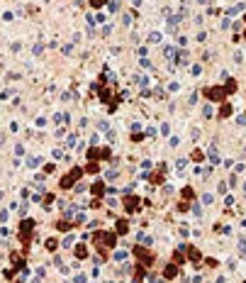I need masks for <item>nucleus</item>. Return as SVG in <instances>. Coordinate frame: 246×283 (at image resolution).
I'll list each match as a JSON object with an SVG mask.
<instances>
[{"label":"nucleus","mask_w":246,"mask_h":283,"mask_svg":"<svg viewBox=\"0 0 246 283\" xmlns=\"http://www.w3.org/2000/svg\"><path fill=\"white\" fill-rule=\"evenodd\" d=\"M117 8H120V5H117V3H107V10H110V12H115V10H117Z\"/></svg>","instance_id":"45"},{"label":"nucleus","mask_w":246,"mask_h":283,"mask_svg":"<svg viewBox=\"0 0 246 283\" xmlns=\"http://www.w3.org/2000/svg\"><path fill=\"white\" fill-rule=\"evenodd\" d=\"M105 178H107V181H115V178H117V168H110V171L105 173Z\"/></svg>","instance_id":"24"},{"label":"nucleus","mask_w":246,"mask_h":283,"mask_svg":"<svg viewBox=\"0 0 246 283\" xmlns=\"http://www.w3.org/2000/svg\"><path fill=\"white\" fill-rule=\"evenodd\" d=\"M39 164H42V159H39V156H29V159H27V166H29V168H37Z\"/></svg>","instance_id":"18"},{"label":"nucleus","mask_w":246,"mask_h":283,"mask_svg":"<svg viewBox=\"0 0 246 283\" xmlns=\"http://www.w3.org/2000/svg\"><path fill=\"white\" fill-rule=\"evenodd\" d=\"M207 95H210V100H224V98H227V88L215 86V88H210V90H207Z\"/></svg>","instance_id":"4"},{"label":"nucleus","mask_w":246,"mask_h":283,"mask_svg":"<svg viewBox=\"0 0 246 283\" xmlns=\"http://www.w3.org/2000/svg\"><path fill=\"white\" fill-rule=\"evenodd\" d=\"M159 42H161V34L159 32H151L149 34V44H159Z\"/></svg>","instance_id":"20"},{"label":"nucleus","mask_w":246,"mask_h":283,"mask_svg":"<svg viewBox=\"0 0 246 283\" xmlns=\"http://www.w3.org/2000/svg\"><path fill=\"white\" fill-rule=\"evenodd\" d=\"M124 207H127V212H134L137 207H139V200L129 195V198H124Z\"/></svg>","instance_id":"7"},{"label":"nucleus","mask_w":246,"mask_h":283,"mask_svg":"<svg viewBox=\"0 0 246 283\" xmlns=\"http://www.w3.org/2000/svg\"><path fill=\"white\" fill-rule=\"evenodd\" d=\"M210 161H212V164H219V161H222L219 154H217V146H210Z\"/></svg>","instance_id":"13"},{"label":"nucleus","mask_w":246,"mask_h":283,"mask_svg":"<svg viewBox=\"0 0 246 283\" xmlns=\"http://www.w3.org/2000/svg\"><path fill=\"white\" fill-rule=\"evenodd\" d=\"M139 129H141V122H132V132H134V134H137Z\"/></svg>","instance_id":"36"},{"label":"nucleus","mask_w":246,"mask_h":283,"mask_svg":"<svg viewBox=\"0 0 246 283\" xmlns=\"http://www.w3.org/2000/svg\"><path fill=\"white\" fill-rule=\"evenodd\" d=\"M183 198H193V188H183Z\"/></svg>","instance_id":"33"},{"label":"nucleus","mask_w":246,"mask_h":283,"mask_svg":"<svg viewBox=\"0 0 246 283\" xmlns=\"http://www.w3.org/2000/svg\"><path fill=\"white\" fill-rule=\"evenodd\" d=\"M124 259H127V251H124V249L115 251V261H124Z\"/></svg>","instance_id":"25"},{"label":"nucleus","mask_w":246,"mask_h":283,"mask_svg":"<svg viewBox=\"0 0 246 283\" xmlns=\"http://www.w3.org/2000/svg\"><path fill=\"white\" fill-rule=\"evenodd\" d=\"M224 88H227V93H234V90H236V81H227Z\"/></svg>","instance_id":"26"},{"label":"nucleus","mask_w":246,"mask_h":283,"mask_svg":"<svg viewBox=\"0 0 246 283\" xmlns=\"http://www.w3.org/2000/svg\"><path fill=\"white\" fill-rule=\"evenodd\" d=\"M73 251H76V259H85V256H88V249L83 247V244H78V247H76Z\"/></svg>","instance_id":"10"},{"label":"nucleus","mask_w":246,"mask_h":283,"mask_svg":"<svg viewBox=\"0 0 246 283\" xmlns=\"http://www.w3.org/2000/svg\"><path fill=\"white\" fill-rule=\"evenodd\" d=\"M81 176H83V168H78V166H76L68 176H64V178H61V188H71V185H73V181H76V178H81Z\"/></svg>","instance_id":"1"},{"label":"nucleus","mask_w":246,"mask_h":283,"mask_svg":"<svg viewBox=\"0 0 246 283\" xmlns=\"http://www.w3.org/2000/svg\"><path fill=\"white\" fill-rule=\"evenodd\" d=\"M54 159H64V152H61V149H54Z\"/></svg>","instance_id":"44"},{"label":"nucleus","mask_w":246,"mask_h":283,"mask_svg":"<svg viewBox=\"0 0 246 283\" xmlns=\"http://www.w3.org/2000/svg\"><path fill=\"white\" fill-rule=\"evenodd\" d=\"M178 144H180V137H178V134H176V137H171V146H178Z\"/></svg>","instance_id":"41"},{"label":"nucleus","mask_w":246,"mask_h":283,"mask_svg":"<svg viewBox=\"0 0 246 283\" xmlns=\"http://www.w3.org/2000/svg\"><path fill=\"white\" fill-rule=\"evenodd\" d=\"M202 112H205V117H212V107H210V105H205V110H202Z\"/></svg>","instance_id":"40"},{"label":"nucleus","mask_w":246,"mask_h":283,"mask_svg":"<svg viewBox=\"0 0 246 283\" xmlns=\"http://www.w3.org/2000/svg\"><path fill=\"white\" fill-rule=\"evenodd\" d=\"M149 283H159V278L156 276H149Z\"/></svg>","instance_id":"50"},{"label":"nucleus","mask_w":246,"mask_h":283,"mask_svg":"<svg viewBox=\"0 0 246 283\" xmlns=\"http://www.w3.org/2000/svg\"><path fill=\"white\" fill-rule=\"evenodd\" d=\"M134 254H137V256L141 259V266H149V263L154 261V256H151V254H149V251H146L144 247H137V249H134Z\"/></svg>","instance_id":"5"},{"label":"nucleus","mask_w":246,"mask_h":283,"mask_svg":"<svg viewBox=\"0 0 246 283\" xmlns=\"http://www.w3.org/2000/svg\"><path fill=\"white\" fill-rule=\"evenodd\" d=\"M202 203H205V205H210V203H215V198H212L210 193H205V195H202Z\"/></svg>","instance_id":"29"},{"label":"nucleus","mask_w":246,"mask_h":283,"mask_svg":"<svg viewBox=\"0 0 246 283\" xmlns=\"http://www.w3.org/2000/svg\"><path fill=\"white\" fill-rule=\"evenodd\" d=\"M134 81H137V86H139V88H146V86H149V78H146V76H141V73H137V78H134Z\"/></svg>","instance_id":"15"},{"label":"nucleus","mask_w":246,"mask_h":283,"mask_svg":"<svg viewBox=\"0 0 246 283\" xmlns=\"http://www.w3.org/2000/svg\"><path fill=\"white\" fill-rule=\"evenodd\" d=\"M76 142H78V139H76V137L71 134V137H68V142H66V146H76Z\"/></svg>","instance_id":"38"},{"label":"nucleus","mask_w":246,"mask_h":283,"mask_svg":"<svg viewBox=\"0 0 246 283\" xmlns=\"http://www.w3.org/2000/svg\"><path fill=\"white\" fill-rule=\"evenodd\" d=\"M127 230H129V224H127L124 220H117V232H120V234H127Z\"/></svg>","instance_id":"17"},{"label":"nucleus","mask_w":246,"mask_h":283,"mask_svg":"<svg viewBox=\"0 0 246 283\" xmlns=\"http://www.w3.org/2000/svg\"><path fill=\"white\" fill-rule=\"evenodd\" d=\"M176 273H178V269H176V263H168V266H166V271H163V276H166V278H173Z\"/></svg>","instance_id":"9"},{"label":"nucleus","mask_w":246,"mask_h":283,"mask_svg":"<svg viewBox=\"0 0 246 283\" xmlns=\"http://www.w3.org/2000/svg\"><path fill=\"white\" fill-rule=\"evenodd\" d=\"M193 212H195V217H200V215H202V210H200V205H193Z\"/></svg>","instance_id":"47"},{"label":"nucleus","mask_w":246,"mask_h":283,"mask_svg":"<svg viewBox=\"0 0 246 283\" xmlns=\"http://www.w3.org/2000/svg\"><path fill=\"white\" fill-rule=\"evenodd\" d=\"M139 64H141V66H144V68H151V66H154V64H151V61H149V59H141V61H139Z\"/></svg>","instance_id":"37"},{"label":"nucleus","mask_w":246,"mask_h":283,"mask_svg":"<svg viewBox=\"0 0 246 283\" xmlns=\"http://www.w3.org/2000/svg\"><path fill=\"white\" fill-rule=\"evenodd\" d=\"M56 227H59V230H61V232H66V230H68V227H71V224H68V222H59V224H56Z\"/></svg>","instance_id":"35"},{"label":"nucleus","mask_w":246,"mask_h":283,"mask_svg":"<svg viewBox=\"0 0 246 283\" xmlns=\"http://www.w3.org/2000/svg\"><path fill=\"white\" fill-rule=\"evenodd\" d=\"M188 256H190V261H200V259H202L197 249H188Z\"/></svg>","instance_id":"19"},{"label":"nucleus","mask_w":246,"mask_h":283,"mask_svg":"<svg viewBox=\"0 0 246 283\" xmlns=\"http://www.w3.org/2000/svg\"><path fill=\"white\" fill-rule=\"evenodd\" d=\"M178 25H180V15H171V17H168V22H166V29L168 32H176Z\"/></svg>","instance_id":"6"},{"label":"nucleus","mask_w":246,"mask_h":283,"mask_svg":"<svg viewBox=\"0 0 246 283\" xmlns=\"http://www.w3.org/2000/svg\"><path fill=\"white\" fill-rule=\"evenodd\" d=\"M202 73V66H193V76H200Z\"/></svg>","instance_id":"46"},{"label":"nucleus","mask_w":246,"mask_h":283,"mask_svg":"<svg viewBox=\"0 0 246 283\" xmlns=\"http://www.w3.org/2000/svg\"><path fill=\"white\" fill-rule=\"evenodd\" d=\"M46 249H49V251L56 249V239H49V242H46Z\"/></svg>","instance_id":"32"},{"label":"nucleus","mask_w":246,"mask_h":283,"mask_svg":"<svg viewBox=\"0 0 246 283\" xmlns=\"http://www.w3.org/2000/svg\"><path fill=\"white\" fill-rule=\"evenodd\" d=\"M34 230V220H22L20 222V237L22 242H29V232Z\"/></svg>","instance_id":"3"},{"label":"nucleus","mask_w":246,"mask_h":283,"mask_svg":"<svg viewBox=\"0 0 246 283\" xmlns=\"http://www.w3.org/2000/svg\"><path fill=\"white\" fill-rule=\"evenodd\" d=\"M176 168H178V171H183V168H185V159H180V161L176 164Z\"/></svg>","instance_id":"49"},{"label":"nucleus","mask_w":246,"mask_h":283,"mask_svg":"<svg viewBox=\"0 0 246 283\" xmlns=\"http://www.w3.org/2000/svg\"><path fill=\"white\" fill-rule=\"evenodd\" d=\"M90 5L95 8V10H100V8H102V0H90Z\"/></svg>","instance_id":"34"},{"label":"nucleus","mask_w":246,"mask_h":283,"mask_svg":"<svg viewBox=\"0 0 246 283\" xmlns=\"http://www.w3.org/2000/svg\"><path fill=\"white\" fill-rule=\"evenodd\" d=\"M98 156H102V152H100V149H98V146H93V149H90V152H88V159H90V161H95Z\"/></svg>","instance_id":"14"},{"label":"nucleus","mask_w":246,"mask_h":283,"mask_svg":"<svg viewBox=\"0 0 246 283\" xmlns=\"http://www.w3.org/2000/svg\"><path fill=\"white\" fill-rule=\"evenodd\" d=\"M73 222H85V215H83V212H78V215H76V220H73Z\"/></svg>","instance_id":"48"},{"label":"nucleus","mask_w":246,"mask_h":283,"mask_svg":"<svg viewBox=\"0 0 246 283\" xmlns=\"http://www.w3.org/2000/svg\"><path fill=\"white\" fill-rule=\"evenodd\" d=\"M85 171H88V173H95V171H98V164H95V161H90V164L85 166Z\"/></svg>","instance_id":"27"},{"label":"nucleus","mask_w":246,"mask_h":283,"mask_svg":"<svg viewBox=\"0 0 246 283\" xmlns=\"http://www.w3.org/2000/svg\"><path fill=\"white\" fill-rule=\"evenodd\" d=\"M98 129H102V132H110V125L102 120V122H98Z\"/></svg>","instance_id":"31"},{"label":"nucleus","mask_w":246,"mask_h":283,"mask_svg":"<svg viewBox=\"0 0 246 283\" xmlns=\"http://www.w3.org/2000/svg\"><path fill=\"white\" fill-rule=\"evenodd\" d=\"M229 115H232V105H229V103H224L222 110H219V117H229Z\"/></svg>","instance_id":"12"},{"label":"nucleus","mask_w":246,"mask_h":283,"mask_svg":"<svg viewBox=\"0 0 246 283\" xmlns=\"http://www.w3.org/2000/svg\"><path fill=\"white\" fill-rule=\"evenodd\" d=\"M137 239H139V242L144 244V247H151V242H154V239H151V237H146V234H139Z\"/></svg>","instance_id":"21"},{"label":"nucleus","mask_w":246,"mask_h":283,"mask_svg":"<svg viewBox=\"0 0 246 283\" xmlns=\"http://www.w3.org/2000/svg\"><path fill=\"white\" fill-rule=\"evenodd\" d=\"M100 239V244H105V247H115L117 244V234H112V232H98L95 242Z\"/></svg>","instance_id":"2"},{"label":"nucleus","mask_w":246,"mask_h":283,"mask_svg":"<svg viewBox=\"0 0 246 283\" xmlns=\"http://www.w3.org/2000/svg\"><path fill=\"white\" fill-rule=\"evenodd\" d=\"M85 281H88L85 273H76V276H73V283H85Z\"/></svg>","instance_id":"22"},{"label":"nucleus","mask_w":246,"mask_h":283,"mask_svg":"<svg viewBox=\"0 0 246 283\" xmlns=\"http://www.w3.org/2000/svg\"><path fill=\"white\" fill-rule=\"evenodd\" d=\"M149 178H151V183H161V181H163V176H161V173H151Z\"/></svg>","instance_id":"28"},{"label":"nucleus","mask_w":246,"mask_h":283,"mask_svg":"<svg viewBox=\"0 0 246 283\" xmlns=\"http://www.w3.org/2000/svg\"><path fill=\"white\" fill-rule=\"evenodd\" d=\"M239 12H241V5H234V8L227 10V15H229V17H234V15H239Z\"/></svg>","instance_id":"23"},{"label":"nucleus","mask_w":246,"mask_h":283,"mask_svg":"<svg viewBox=\"0 0 246 283\" xmlns=\"http://www.w3.org/2000/svg\"><path fill=\"white\" fill-rule=\"evenodd\" d=\"M197 3H205V0H197Z\"/></svg>","instance_id":"51"},{"label":"nucleus","mask_w":246,"mask_h":283,"mask_svg":"<svg viewBox=\"0 0 246 283\" xmlns=\"http://www.w3.org/2000/svg\"><path fill=\"white\" fill-rule=\"evenodd\" d=\"M73 239H76V237H73V234H68V237L64 239V247H73Z\"/></svg>","instance_id":"30"},{"label":"nucleus","mask_w":246,"mask_h":283,"mask_svg":"<svg viewBox=\"0 0 246 283\" xmlns=\"http://www.w3.org/2000/svg\"><path fill=\"white\" fill-rule=\"evenodd\" d=\"M51 203H54V195H46V198H44V205H46V207H51Z\"/></svg>","instance_id":"42"},{"label":"nucleus","mask_w":246,"mask_h":283,"mask_svg":"<svg viewBox=\"0 0 246 283\" xmlns=\"http://www.w3.org/2000/svg\"><path fill=\"white\" fill-rule=\"evenodd\" d=\"M163 54L168 56V59H173V64H176V59H178V54H176V49H173V47H166V49H163Z\"/></svg>","instance_id":"16"},{"label":"nucleus","mask_w":246,"mask_h":283,"mask_svg":"<svg viewBox=\"0 0 246 283\" xmlns=\"http://www.w3.org/2000/svg\"><path fill=\"white\" fill-rule=\"evenodd\" d=\"M180 261H183V254H180V251H178V254H173V263H180Z\"/></svg>","instance_id":"43"},{"label":"nucleus","mask_w":246,"mask_h":283,"mask_svg":"<svg viewBox=\"0 0 246 283\" xmlns=\"http://www.w3.org/2000/svg\"><path fill=\"white\" fill-rule=\"evenodd\" d=\"M193 159H195V161H202V152H197V149H195V152H193Z\"/></svg>","instance_id":"39"},{"label":"nucleus","mask_w":246,"mask_h":283,"mask_svg":"<svg viewBox=\"0 0 246 283\" xmlns=\"http://www.w3.org/2000/svg\"><path fill=\"white\" fill-rule=\"evenodd\" d=\"M93 193H95V195H102V193H105V183H102V181L93 183Z\"/></svg>","instance_id":"11"},{"label":"nucleus","mask_w":246,"mask_h":283,"mask_svg":"<svg viewBox=\"0 0 246 283\" xmlns=\"http://www.w3.org/2000/svg\"><path fill=\"white\" fill-rule=\"evenodd\" d=\"M10 259H12V266H17V269H25V259H22L20 254H12Z\"/></svg>","instance_id":"8"}]
</instances>
